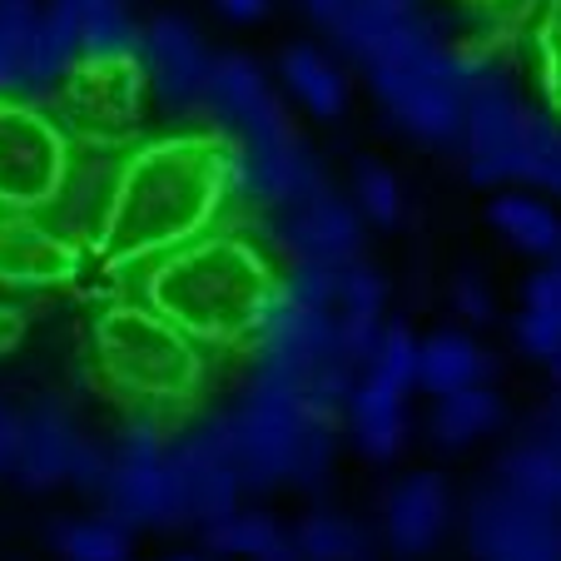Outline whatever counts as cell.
Segmentation results:
<instances>
[{"instance_id": "1", "label": "cell", "mask_w": 561, "mask_h": 561, "mask_svg": "<svg viewBox=\"0 0 561 561\" xmlns=\"http://www.w3.org/2000/svg\"><path fill=\"white\" fill-rule=\"evenodd\" d=\"M249 194L244 154L229 135H164L125 159L110 180L95 244L110 264H154L214 229Z\"/></svg>"}, {"instance_id": "2", "label": "cell", "mask_w": 561, "mask_h": 561, "mask_svg": "<svg viewBox=\"0 0 561 561\" xmlns=\"http://www.w3.org/2000/svg\"><path fill=\"white\" fill-rule=\"evenodd\" d=\"M274 298V268L239 233H199L145 268V304L194 343H254Z\"/></svg>"}, {"instance_id": "3", "label": "cell", "mask_w": 561, "mask_h": 561, "mask_svg": "<svg viewBox=\"0 0 561 561\" xmlns=\"http://www.w3.org/2000/svg\"><path fill=\"white\" fill-rule=\"evenodd\" d=\"M95 368L110 392H119L135 413L184 408L204 382V353L184 329L149 304H115L90 329Z\"/></svg>"}, {"instance_id": "4", "label": "cell", "mask_w": 561, "mask_h": 561, "mask_svg": "<svg viewBox=\"0 0 561 561\" xmlns=\"http://www.w3.org/2000/svg\"><path fill=\"white\" fill-rule=\"evenodd\" d=\"M373 90L388 105V115L408 129V135L427 139V145H453L462 139L467 125V80L462 60L437 45L433 25L408 41H398L388 55L368 65Z\"/></svg>"}, {"instance_id": "5", "label": "cell", "mask_w": 561, "mask_h": 561, "mask_svg": "<svg viewBox=\"0 0 561 561\" xmlns=\"http://www.w3.org/2000/svg\"><path fill=\"white\" fill-rule=\"evenodd\" d=\"M304 427H308L304 392H298L294 382L259 378L254 373L249 398L233 408V413L214 417L209 433L219 437V447L229 453L233 472H239V488L264 492L288 477Z\"/></svg>"}, {"instance_id": "6", "label": "cell", "mask_w": 561, "mask_h": 561, "mask_svg": "<svg viewBox=\"0 0 561 561\" xmlns=\"http://www.w3.org/2000/svg\"><path fill=\"white\" fill-rule=\"evenodd\" d=\"M70 174V145L45 110L0 95V214H45Z\"/></svg>"}, {"instance_id": "7", "label": "cell", "mask_w": 561, "mask_h": 561, "mask_svg": "<svg viewBox=\"0 0 561 561\" xmlns=\"http://www.w3.org/2000/svg\"><path fill=\"white\" fill-rule=\"evenodd\" d=\"M254 358H259V378L294 382L304 392L313 373L339 363V313L333 308L298 304L278 284L274 308L264 313V323L254 333Z\"/></svg>"}, {"instance_id": "8", "label": "cell", "mask_w": 561, "mask_h": 561, "mask_svg": "<svg viewBox=\"0 0 561 561\" xmlns=\"http://www.w3.org/2000/svg\"><path fill=\"white\" fill-rule=\"evenodd\" d=\"M467 537L482 561H561V517L502 482L472 502Z\"/></svg>"}, {"instance_id": "9", "label": "cell", "mask_w": 561, "mask_h": 561, "mask_svg": "<svg viewBox=\"0 0 561 561\" xmlns=\"http://www.w3.org/2000/svg\"><path fill=\"white\" fill-rule=\"evenodd\" d=\"M85 268V249L41 214H0V288H65Z\"/></svg>"}, {"instance_id": "10", "label": "cell", "mask_w": 561, "mask_h": 561, "mask_svg": "<svg viewBox=\"0 0 561 561\" xmlns=\"http://www.w3.org/2000/svg\"><path fill=\"white\" fill-rule=\"evenodd\" d=\"M139 70L154 85V95L174 110H194L209 100V50H204L199 31L180 15H159L145 25V41H139Z\"/></svg>"}, {"instance_id": "11", "label": "cell", "mask_w": 561, "mask_h": 561, "mask_svg": "<svg viewBox=\"0 0 561 561\" xmlns=\"http://www.w3.org/2000/svg\"><path fill=\"white\" fill-rule=\"evenodd\" d=\"M308 15L363 65L388 55L408 35L427 31L417 0H308Z\"/></svg>"}, {"instance_id": "12", "label": "cell", "mask_w": 561, "mask_h": 561, "mask_svg": "<svg viewBox=\"0 0 561 561\" xmlns=\"http://www.w3.org/2000/svg\"><path fill=\"white\" fill-rule=\"evenodd\" d=\"M164 462H170L184 517L209 527V522H224L229 512H239V492L244 488H239V472H233L229 453L219 447V437H214L209 427H199L194 437L174 443L170 453H164Z\"/></svg>"}, {"instance_id": "13", "label": "cell", "mask_w": 561, "mask_h": 561, "mask_svg": "<svg viewBox=\"0 0 561 561\" xmlns=\"http://www.w3.org/2000/svg\"><path fill=\"white\" fill-rule=\"evenodd\" d=\"M284 244L294 249L298 264L343 268L358 259V244H363L358 214H353L343 199H333L329 184H323L318 194H308V199H298L294 209H284Z\"/></svg>"}, {"instance_id": "14", "label": "cell", "mask_w": 561, "mask_h": 561, "mask_svg": "<svg viewBox=\"0 0 561 561\" xmlns=\"http://www.w3.org/2000/svg\"><path fill=\"white\" fill-rule=\"evenodd\" d=\"M60 85H65L70 110L85 125L125 129L139 119V100H145V70H139V60H80Z\"/></svg>"}, {"instance_id": "15", "label": "cell", "mask_w": 561, "mask_h": 561, "mask_svg": "<svg viewBox=\"0 0 561 561\" xmlns=\"http://www.w3.org/2000/svg\"><path fill=\"white\" fill-rule=\"evenodd\" d=\"M100 502H105V512L125 531L129 527H180L184 522L180 492H174V477L164 457H149V462H119L115 457Z\"/></svg>"}, {"instance_id": "16", "label": "cell", "mask_w": 561, "mask_h": 561, "mask_svg": "<svg viewBox=\"0 0 561 561\" xmlns=\"http://www.w3.org/2000/svg\"><path fill=\"white\" fill-rule=\"evenodd\" d=\"M204 105H214V115H219L239 139L288 119L284 105H278V95L268 90V80L259 75V65L244 60V55H219V60H214L209 100H204Z\"/></svg>"}, {"instance_id": "17", "label": "cell", "mask_w": 561, "mask_h": 561, "mask_svg": "<svg viewBox=\"0 0 561 561\" xmlns=\"http://www.w3.org/2000/svg\"><path fill=\"white\" fill-rule=\"evenodd\" d=\"M75 423L60 413L55 403H41L21 417V447H15V467L21 488L31 492H50L65 482L70 472V453H75Z\"/></svg>"}, {"instance_id": "18", "label": "cell", "mask_w": 561, "mask_h": 561, "mask_svg": "<svg viewBox=\"0 0 561 561\" xmlns=\"http://www.w3.org/2000/svg\"><path fill=\"white\" fill-rule=\"evenodd\" d=\"M382 517H388V541L403 551V557L427 551L447 531V488H443V477L413 472L408 482H398V488L388 492Z\"/></svg>"}, {"instance_id": "19", "label": "cell", "mask_w": 561, "mask_h": 561, "mask_svg": "<svg viewBox=\"0 0 561 561\" xmlns=\"http://www.w3.org/2000/svg\"><path fill=\"white\" fill-rule=\"evenodd\" d=\"M80 65V5L55 0L50 11L35 21L21 60V90H50Z\"/></svg>"}, {"instance_id": "20", "label": "cell", "mask_w": 561, "mask_h": 561, "mask_svg": "<svg viewBox=\"0 0 561 561\" xmlns=\"http://www.w3.org/2000/svg\"><path fill=\"white\" fill-rule=\"evenodd\" d=\"M408 392L388 388V382L368 378L363 373L358 382L348 388V423H353V437H358V447L368 457H398V447H403L408 437V408H403Z\"/></svg>"}, {"instance_id": "21", "label": "cell", "mask_w": 561, "mask_h": 561, "mask_svg": "<svg viewBox=\"0 0 561 561\" xmlns=\"http://www.w3.org/2000/svg\"><path fill=\"white\" fill-rule=\"evenodd\" d=\"M492 373H497L492 353H482L467 333H433L427 343H417V388L437 392V398L488 382Z\"/></svg>"}, {"instance_id": "22", "label": "cell", "mask_w": 561, "mask_h": 561, "mask_svg": "<svg viewBox=\"0 0 561 561\" xmlns=\"http://www.w3.org/2000/svg\"><path fill=\"white\" fill-rule=\"evenodd\" d=\"M204 541L219 557H249V561H304L298 557V541L278 527L264 512H229L224 522L204 527Z\"/></svg>"}, {"instance_id": "23", "label": "cell", "mask_w": 561, "mask_h": 561, "mask_svg": "<svg viewBox=\"0 0 561 561\" xmlns=\"http://www.w3.org/2000/svg\"><path fill=\"white\" fill-rule=\"evenodd\" d=\"M80 5V60H139V31L129 0H75Z\"/></svg>"}, {"instance_id": "24", "label": "cell", "mask_w": 561, "mask_h": 561, "mask_svg": "<svg viewBox=\"0 0 561 561\" xmlns=\"http://www.w3.org/2000/svg\"><path fill=\"white\" fill-rule=\"evenodd\" d=\"M502 423V398L488 388V382H472V388H457L437 398V413H433V437L437 447H467L477 437H488L492 427Z\"/></svg>"}, {"instance_id": "25", "label": "cell", "mask_w": 561, "mask_h": 561, "mask_svg": "<svg viewBox=\"0 0 561 561\" xmlns=\"http://www.w3.org/2000/svg\"><path fill=\"white\" fill-rule=\"evenodd\" d=\"M284 85L294 90L318 119L343 115V105H348V85H343L339 65H333L329 55H318L313 45H294V50H284Z\"/></svg>"}, {"instance_id": "26", "label": "cell", "mask_w": 561, "mask_h": 561, "mask_svg": "<svg viewBox=\"0 0 561 561\" xmlns=\"http://www.w3.org/2000/svg\"><path fill=\"white\" fill-rule=\"evenodd\" d=\"M488 219L512 249H522V254H547L551 259V249H557V239H561L557 214H551L541 199H522V194H502V199H492Z\"/></svg>"}, {"instance_id": "27", "label": "cell", "mask_w": 561, "mask_h": 561, "mask_svg": "<svg viewBox=\"0 0 561 561\" xmlns=\"http://www.w3.org/2000/svg\"><path fill=\"white\" fill-rule=\"evenodd\" d=\"M294 541H298V557L304 561H368V551H373L368 531L343 522V517H333V512L304 517V527L294 531Z\"/></svg>"}, {"instance_id": "28", "label": "cell", "mask_w": 561, "mask_h": 561, "mask_svg": "<svg viewBox=\"0 0 561 561\" xmlns=\"http://www.w3.org/2000/svg\"><path fill=\"white\" fill-rule=\"evenodd\" d=\"M517 180L561 194V125H551V119H541V115H527L522 154H517Z\"/></svg>"}, {"instance_id": "29", "label": "cell", "mask_w": 561, "mask_h": 561, "mask_svg": "<svg viewBox=\"0 0 561 561\" xmlns=\"http://www.w3.org/2000/svg\"><path fill=\"white\" fill-rule=\"evenodd\" d=\"M50 541L70 561H125L129 557V531L119 522H60L50 531Z\"/></svg>"}, {"instance_id": "30", "label": "cell", "mask_w": 561, "mask_h": 561, "mask_svg": "<svg viewBox=\"0 0 561 561\" xmlns=\"http://www.w3.org/2000/svg\"><path fill=\"white\" fill-rule=\"evenodd\" d=\"M35 21H41L35 0H0V95L21 90V60Z\"/></svg>"}, {"instance_id": "31", "label": "cell", "mask_w": 561, "mask_h": 561, "mask_svg": "<svg viewBox=\"0 0 561 561\" xmlns=\"http://www.w3.org/2000/svg\"><path fill=\"white\" fill-rule=\"evenodd\" d=\"M368 378L388 382V388L408 392L417 388V339L408 329H382L378 339V353H373L368 363Z\"/></svg>"}, {"instance_id": "32", "label": "cell", "mask_w": 561, "mask_h": 561, "mask_svg": "<svg viewBox=\"0 0 561 561\" xmlns=\"http://www.w3.org/2000/svg\"><path fill=\"white\" fill-rule=\"evenodd\" d=\"M353 194H358V209L368 214L373 224H398V214H403L398 180L382 170L378 159H363L358 170H353Z\"/></svg>"}, {"instance_id": "33", "label": "cell", "mask_w": 561, "mask_h": 561, "mask_svg": "<svg viewBox=\"0 0 561 561\" xmlns=\"http://www.w3.org/2000/svg\"><path fill=\"white\" fill-rule=\"evenodd\" d=\"M339 318H378L382 313V278L378 268L368 264H343L339 268V304H333Z\"/></svg>"}, {"instance_id": "34", "label": "cell", "mask_w": 561, "mask_h": 561, "mask_svg": "<svg viewBox=\"0 0 561 561\" xmlns=\"http://www.w3.org/2000/svg\"><path fill=\"white\" fill-rule=\"evenodd\" d=\"M329 457H333V423L308 417L304 437H298L294 467H288V482H298V488H318V482H323V472H329Z\"/></svg>"}, {"instance_id": "35", "label": "cell", "mask_w": 561, "mask_h": 561, "mask_svg": "<svg viewBox=\"0 0 561 561\" xmlns=\"http://www.w3.org/2000/svg\"><path fill=\"white\" fill-rule=\"evenodd\" d=\"M170 443H164V417L159 413H135L115 437V457L119 462H149V457H164Z\"/></svg>"}, {"instance_id": "36", "label": "cell", "mask_w": 561, "mask_h": 561, "mask_svg": "<svg viewBox=\"0 0 561 561\" xmlns=\"http://www.w3.org/2000/svg\"><path fill=\"white\" fill-rule=\"evenodd\" d=\"M537 65H541V85H547L551 105L561 115V0H547V11L537 21Z\"/></svg>"}, {"instance_id": "37", "label": "cell", "mask_w": 561, "mask_h": 561, "mask_svg": "<svg viewBox=\"0 0 561 561\" xmlns=\"http://www.w3.org/2000/svg\"><path fill=\"white\" fill-rule=\"evenodd\" d=\"M284 294L298 298V304L333 308V304H339V268H329V264H298L294 274L284 278Z\"/></svg>"}, {"instance_id": "38", "label": "cell", "mask_w": 561, "mask_h": 561, "mask_svg": "<svg viewBox=\"0 0 561 561\" xmlns=\"http://www.w3.org/2000/svg\"><path fill=\"white\" fill-rule=\"evenodd\" d=\"M110 467H115V457L105 453L100 443H90V437H75V453H70V472H65V482H75L80 492H90V497H100L110 482Z\"/></svg>"}, {"instance_id": "39", "label": "cell", "mask_w": 561, "mask_h": 561, "mask_svg": "<svg viewBox=\"0 0 561 561\" xmlns=\"http://www.w3.org/2000/svg\"><path fill=\"white\" fill-rule=\"evenodd\" d=\"M517 343L531 353V358H547L551 363L561 353V313H547V308H522Z\"/></svg>"}, {"instance_id": "40", "label": "cell", "mask_w": 561, "mask_h": 561, "mask_svg": "<svg viewBox=\"0 0 561 561\" xmlns=\"http://www.w3.org/2000/svg\"><path fill=\"white\" fill-rule=\"evenodd\" d=\"M527 308H547V313H561V264L551 259L547 268L527 278Z\"/></svg>"}, {"instance_id": "41", "label": "cell", "mask_w": 561, "mask_h": 561, "mask_svg": "<svg viewBox=\"0 0 561 561\" xmlns=\"http://www.w3.org/2000/svg\"><path fill=\"white\" fill-rule=\"evenodd\" d=\"M453 298H457V308H462V318H477V323H488L492 318V294L482 288V278L462 274L457 288H453Z\"/></svg>"}, {"instance_id": "42", "label": "cell", "mask_w": 561, "mask_h": 561, "mask_svg": "<svg viewBox=\"0 0 561 561\" xmlns=\"http://www.w3.org/2000/svg\"><path fill=\"white\" fill-rule=\"evenodd\" d=\"M15 447H21V417L0 403V472L15 467Z\"/></svg>"}, {"instance_id": "43", "label": "cell", "mask_w": 561, "mask_h": 561, "mask_svg": "<svg viewBox=\"0 0 561 561\" xmlns=\"http://www.w3.org/2000/svg\"><path fill=\"white\" fill-rule=\"evenodd\" d=\"M229 21H259V15L268 11V0H214Z\"/></svg>"}, {"instance_id": "44", "label": "cell", "mask_w": 561, "mask_h": 561, "mask_svg": "<svg viewBox=\"0 0 561 561\" xmlns=\"http://www.w3.org/2000/svg\"><path fill=\"white\" fill-rule=\"evenodd\" d=\"M21 329H25L21 308H0V353H5V348H15V339H21Z\"/></svg>"}, {"instance_id": "45", "label": "cell", "mask_w": 561, "mask_h": 561, "mask_svg": "<svg viewBox=\"0 0 561 561\" xmlns=\"http://www.w3.org/2000/svg\"><path fill=\"white\" fill-rule=\"evenodd\" d=\"M551 378H557V388H561V353L551 358Z\"/></svg>"}, {"instance_id": "46", "label": "cell", "mask_w": 561, "mask_h": 561, "mask_svg": "<svg viewBox=\"0 0 561 561\" xmlns=\"http://www.w3.org/2000/svg\"><path fill=\"white\" fill-rule=\"evenodd\" d=\"M551 259H557V264H561V239H557V249H551Z\"/></svg>"}, {"instance_id": "47", "label": "cell", "mask_w": 561, "mask_h": 561, "mask_svg": "<svg viewBox=\"0 0 561 561\" xmlns=\"http://www.w3.org/2000/svg\"><path fill=\"white\" fill-rule=\"evenodd\" d=\"M170 561H204V557H170Z\"/></svg>"}]
</instances>
